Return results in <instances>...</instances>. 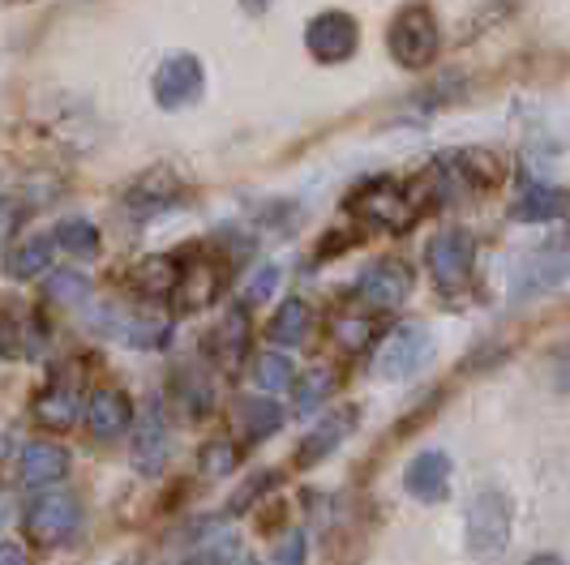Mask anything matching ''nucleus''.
Segmentation results:
<instances>
[{
  "mask_svg": "<svg viewBox=\"0 0 570 565\" xmlns=\"http://www.w3.org/2000/svg\"><path fill=\"white\" fill-rule=\"evenodd\" d=\"M240 565H257V562H240Z\"/></svg>",
  "mask_w": 570,
  "mask_h": 565,
  "instance_id": "40",
  "label": "nucleus"
},
{
  "mask_svg": "<svg viewBox=\"0 0 570 565\" xmlns=\"http://www.w3.org/2000/svg\"><path fill=\"white\" fill-rule=\"evenodd\" d=\"M240 4H245V13H266L275 0H240Z\"/></svg>",
  "mask_w": 570,
  "mask_h": 565,
  "instance_id": "38",
  "label": "nucleus"
},
{
  "mask_svg": "<svg viewBox=\"0 0 570 565\" xmlns=\"http://www.w3.org/2000/svg\"><path fill=\"white\" fill-rule=\"evenodd\" d=\"M180 398H185V412H189V416H206V407H210V386H206L202 377H185V381H180Z\"/></svg>",
  "mask_w": 570,
  "mask_h": 565,
  "instance_id": "34",
  "label": "nucleus"
},
{
  "mask_svg": "<svg viewBox=\"0 0 570 565\" xmlns=\"http://www.w3.org/2000/svg\"><path fill=\"white\" fill-rule=\"evenodd\" d=\"M451 480H455V463L446 450H421L407 472H403V488L421 502V506H433V502H446L451 497Z\"/></svg>",
  "mask_w": 570,
  "mask_h": 565,
  "instance_id": "12",
  "label": "nucleus"
},
{
  "mask_svg": "<svg viewBox=\"0 0 570 565\" xmlns=\"http://www.w3.org/2000/svg\"><path fill=\"white\" fill-rule=\"evenodd\" d=\"M356 43H361V27L343 13V9H326V13H317L314 22L305 27V48H309V57L322 60V65H340L356 52Z\"/></svg>",
  "mask_w": 570,
  "mask_h": 565,
  "instance_id": "10",
  "label": "nucleus"
},
{
  "mask_svg": "<svg viewBox=\"0 0 570 565\" xmlns=\"http://www.w3.org/2000/svg\"><path fill=\"white\" fill-rule=\"evenodd\" d=\"M275 287H279V266H275V261H266V266H257L254 275L245 279L240 300H245V305H266V300L275 296Z\"/></svg>",
  "mask_w": 570,
  "mask_h": 565,
  "instance_id": "32",
  "label": "nucleus"
},
{
  "mask_svg": "<svg viewBox=\"0 0 570 565\" xmlns=\"http://www.w3.org/2000/svg\"><path fill=\"white\" fill-rule=\"evenodd\" d=\"M292 381H296V368H292V360L279 356V351H262V356L254 360V386L266 398L292 390Z\"/></svg>",
  "mask_w": 570,
  "mask_h": 565,
  "instance_id": "26",
  "label": "nucleus"
},
{
  "mask_svg": "<svg viewBox=\"0 0 570 565\" xmlns=\"http://www.w3.org/2000/svg\"><path fill=\"white\" fill-rule=\"evenodd\" d=\"M331 390H335V368L314 365L305 377H301V386H296V412H314Z\"/></svg>",
  "mask_w": 570,
  "mask_h": 565,
  "instance_id": "30",
  "label": "nucleus"
},
{
  "mask_svg": "<svg viewBox=\"0 0 570 565\" xmlns=\"http://www.w3.org/2000/svg\"><path fill=\"white\" fill-rule=\"evenodd\" d=\"M553 368H558V373H553V386H558V390H570V347H562V351L553 356Z\"/></svg>",
  "mask_w": 570,
  "mask_h": 565,
  "instance_id": "36",
  "label": "nucleus"
},
{
  "mask_svg": "<svg viewBox=\"0 0 570 565\" xmlns=\"http://www.w3.org/2000/svg\"><path fill=\"white\" fill-rule=\"evenodd\" d=\"M48 261H52V240L48 236H30V240L9 249L4 270H9V279H35V275L48 270Z\"/></svg>",
  "mask_w": 570,
  "mask_h": 565,
  "instance_id": "25",
  "label": "nucleus"
},
{
  "mask_svg": "<svg viewBox=\"0 0 570 565\" xmlns=\"http://www.w3.org/2000/svg\"><path fill=\"white\" fill-rule=\"evenodd\" d=\"M356 407L347 403V407H340V412H331V416H322V420L301 437V446H296V463L301 467H317V463H326L331 454L340 450L343 442L352 437V428H356Z\"/></svg>",
  "mask_w": 570,
  "mask_h": 565,
  "instance_id": "13",
  "label": "nucleus"
},
{
  "mask_svg": "<svg viewBox=\"0 0 570 565\" xmlns=\"http://www.w3.org/2000/svg\"><path fill=\"white\" fill-rule=\"evenodd\" d=\"M180 275H185V266L176 261V257H142L134 270H129V287L142 296V300H164V296H176V287H180Z\"/></svg>",
  "mask_w": 570,
  "mask_h": 565,
  "instance_id": "18",
  "label": "nucleus"
},
{
  "mask_svg": "<svg viewBox=\"0 0 570 565\" xmlns=\"http://www.w3.org/2000/svg\"><path fill=\"white\" fill-rule=\"evenodd\" d=\"M245 347H249V317H245V309H232L228 317L210 330L206 351H210L224 368H236L240 365V356H245Z\"/></svg>",
  "mask_w": 570,
  "mask_h": 565,
  "instance_id": "20",
  "label": "nucleus"
},
{
  "mask_svg": "<svg viewBox=\"0 0 570 565\" xmlns=\"http://www.w3.org/2000/svg\"><path fill=\"white\" fill-rule=\"evenodd\" d=\"M331 335H335L343 351H365L373 339V317L370 313H340L331 321Z\"/></svg>",
  "mask_w": 570,
  "mask_h": 565,
  "instance_id": "29",
  "label": "nucleus"
},
{
  "mask_svg": "<svg viewBox=\"0 0 570 565\" xmlns=\"http://www.w3.org/2000/svg\"><path fill=\"white\" fill-rule=\"evenodd\" d=\"M0 565H30L27 548H22V544H13V539H4V548H0Z\"/></svg>",
  "mask_w": 570,
  "mask_h": 565,
  "instance_id": "37",
  "label": "nucleus"
},
{
  "mask_svg": "<svg viewBox=\"0 0 570 565\" xmlns=\"http://www.w3.org/2000/svg\"><path fill=\"white\" fill-rule=\"evenodd\" d=\"M386 39H391V57L400 60L403 69H425V65L438 60L442 27H438V18H433L429 4L412 0V4H403L400 13H395Z\"/></svg>",
  "mask_w": 570,
  "mask_h": 565,
  "instance_id": "3",
  "label": "nucleus"
},
{
  "mask_svg": "<svg viewBox=\"0 0 570 565\" xmlns=\"http://www.w3.org/2000/svg\"><path fill=\"white\" fill-rule=\"evenodd\" d=\"M171 458V424L159 407V398H150L138 420H134V463L142 476H164Z\"/></svg>",
  "mask_w": 570,
  "mask_h": 565,
  "instance_id": "9",
  "label": "nucleus"
},
{
  "mask_svg": "<svg viewBox=\"0 0 570 565\" xmlns=\"http://www.w3.org/2000/svg\"><path fill=\"white\" fill-rule=\"evenodd\" d=\"M22 527H27L30 544L57 548L65 539H73V532L82 527V506H78V497L65 493V488L39 493V497H30L27 509H22Z\"/></svg>",
  "mask_w": 570,
  "mask_h": 565,
  "instance_id": "4",
  "label": "nucleus"
},
{
  "mask_svg": "<svg viewBox=\"0 0 570 565\" xmlns=\"http://www.w3.org/2000/svg\"><path fill=\"white\" fill-rule=\"evenodd\" d=\"M511 527H514V506L502 488H481L472 502H468V514H463V544L476 562H493L507 544H511Z\"/></svg>",
  "mask_w": 570,
  "mask_h": 565,
  "instance_id": "2",
  "label": "nucleus"
},
{
  "mask_svg": "<svg viewBox=\"0 0 570 565\" xmlns=\"http://www.w3.org/2000/svg\"><path fill=\"white\" fill-rule=\"evenodd\" d=\"M519 224H549V219H562L570 215V194H558V189H532L514 201L511 210Z\"/></svg>",
  "mask_w": 570,
  "mask_h": 565,
  "instance_id": "23",
  "label": "nucleus"
},
{
  "mask_svg": "<svg viewBox=\"0 0 570 565\" xmlns=\"http://www.w3.org/2000/svg\"><path fill=\"white\" fill-rule=\"evenodd\" d=\"M176 194H180L176 171L155 168V171H142V176L134 180V189L125 194V201H129V206H142V210H164L168 201H176Z\"/></svg>",
  "mask_w": 570,
  "mask_h": 565,
  "instance_id": "22",
  "label": "nucleus"
},
{
  "mask_svg": "<svg viewBox=\"0 0 570 565\" xmlns=\"http://www.w3.org/2000/svg\"><path fill=\"white\" fill-rule=\"evenodd\" d=\"M570 279V245L567 240H549L544 249L528 257L523 275H519V296H537V291H553L558 282Z\"/></svg>",
  "mask_w": 570,
  "mask_h": 565,
  "instance_id": "15",
  "label": "nucleus"
},
{
  "mask_svg": "<svg viewBox=\"0 0 570 565\" xmlns=\"http://www.w3.org/2000/svg\"><path fill=\"white\" fill-rule=\"evenodd\" d=\"M236 463H240V446H236L232 437H210V442L198 450V472L206 476V480H224V476H232Z\"/></svg>",
  "mask_w": 570,
  "mask_h": 565,
  "instance_id": "27",
  "label": "nucleus"
},
{
  "mask_svg": "<svg viewBox=\"0 0 570 565\" xmlns=\"http://www.w3.org/2000/svg\"><path fill=\"white\" fill-rule=\"evenodd\" d=\"M305 553H309L305 527H292V532L279 539V548H275V565H305Z\"/></svg>",
  "mask_w": 570,
  "mask_h": 565,
  "instance_id": "33",
  "label": "nucleus"
},
{
  "mask_svg": "<svg viewBox=\"0 0 570 565\" xmlns=\"http://www.w3.org/2000/svg\"><path fill=\"white\" fill-rule=\"evenodd\" d=\"M30 416H35V424H43V428H73L78 416H86V407L69 381H48L35 395V403H30Z\"/></svg>",
  "mask_w": 570,
  "mask_h": 565,
  "instance_id": "17",
  "label": "nucleus"
},
{
  "mask_svg": "<svg viewBox=\"0 0 570 565\" xmlns=\"http://www.w3.org/2000/svg\"><path fill=\"white\" fill-rule=\"evenodd\" d=\"M472 240L455 231V227H446V231H438L433 240L425 245V266H429V279L438 282L442 291H459L468 275H472Z\"/></svg>",
  "mask_w": 570,
  "mask_h": 565,
  "instance_id": "8",
  "label": "nucleus"
},
{
  "mask_svg": "<svg viewBox=\"0 0 570 565\" xmlns=\"http://www.w3.org/2000/svg\"><path fill=\"white\" fill-rule=\"evenodd\" d=\"M412 266L400 257H382L356 275V300H365L370 309H400L412 296Z\"/></svg>",
  "mask_w": 570,
  "mask_h": 565,
  "instance_id": "7",
  "label": "nucleus"
},
{
  "mask_svg": "<svg viewBox=\"0 0 570 565\" xmlns=\"http://www.w3.org/2000/svg\"><path fill=\"white\" fill-rule=\"evenodd\" d=\"M90 296V279L78 275V270H57L48 279V300H60V305H78Z\"/></svg>",
  "mask_w": 570,
  "mask_h": 565,
  "instance_id": "31",
  "label": "nucleus"
},
{
  "mask_svg": "<svg viewBox=\"0 0 570 565\" xmlns=\"http://www.w3.org/2000/svg\"><path fill=\"white\" fill-rule=\"evenodd\" d=\"M90 326L99 335H108L116 343H129V347H164L171 335V326L164 317H146V313H129L120 305H95L90 309Z\"/></svg>",
  "mask_w": 570,
  "mask_h": 565,
  "instance_id": "6",
  "label": "nucleus"
},
{
  "mask_svg": "<svg viewBox=\"0 0 570 565\" xmlns=\"http://www.w3.org/2000/svg\"><path fill=\"white\" fill-rule=\"evenodd\" d=\"M314 305L309 300H284L275 317H271V339L284 343V347H301V343L314 335Z\"/></svg>",
  "mask_w": 570,
  "mask_h": 565,
  "instance_id": "21",
  "label": "nucleus"
},
{
  "mask_svg": "<svg viewBox=\"0 0 570 565\" xmlns=\"http://www.w3.org/2000/svg\"><path fill=\"white\" fill-rule=\"evenodd\" d=\"M202 82H206L202 60L189 57V52H176V57H168L159 69H155V82H150V90H155V103H159V108L176 112V108H185L189 99H198Z\"/></svg>",
  "mask_w": 570,
  "mask_h": 565,
  "instance_id": "11",
  "label": "nucleus"
},
{
  "mask_svg": "<svg viewBox=\"0 0 570 565\" xmlns=\"http://www.w3.org/2000/svg\"><path fill=\"white\" fill-rule=\"evenodd\" d=\"M429 351H433V339H429L425 326H421V321H403V326H395V330L382 339L373 368H377L382 381H407V377L429 360Z\"/></svg>",
  "mask_w": 570,
  "mask_h": 565,
  "instance_id": "5",
  "label": "nucleus"
},
{
  "mask_svg": "<svg viewBox=\"0 0 570 565\" xmlns=\"http://www.w3.org/2000/svg\"><path fill=\"white\" fill-rule=\"evenodd\" d=\"M52 240H57L65 254H73V257L99 254V227L86 224V219H65V224H57Z\"/></svg>",
  "mask_w": 570,
  "mask_h": 565,
  "instance_id": "28",
  "label": "nucleus"
},
{
  "mask_svg": "<svg viewBox=\"0 0 570 565\" xmlns=\"http://www.w3.org/2000/svg\"><path fill=\"white\" fill-rule=\"evenodd\" d=\"M528 565H567V562H562L558 553H537V557H532Z\"/></svg>",
  "mask_w": 570,
  "mask_h": 565,
  "instance_id": "39",
  "label": "nucleus"
},
{
  "mask_svg": "<svg viewBox=\"0 0 570 565\" xmlns=\"http://www.w3.org/2000/svg\"><path fill=\"white\" fill-rule=\"evenodd\" d=\"M271 484H275V476H266V472H262V476H254V480H249L245 488H240V497L232 502V514H240V509L254 506L257 497H262V488H271Z\"/></svg>",
  "mask_w": 570,
  "mask_h": 565,
  "instance_id": "35",
  "label": "nucleus"
},
{
  "mask_svg": "<svg viewBox=\"0 0 570 565\" xmlns=\"http://www.w3.org/2000/svg\"><path fill=\"white\" fill-rule=\"evenodd\" d=\"M279 424H284V407H279L275 398L257 395V398H249V403H240V433H245L249 442L275 437Z\"/></svg>",
  "mask_w": 570,
  "mask_h": 565,
  "instance_id": "24",
  "label": "nucleus"
},
{
  "mask_svg": "<svg viewBox=\"0 0 570 565\" xmlns=\"http://www.w3.org/2000/svg\"><path fill=\"white\" fill-rule=\"evenodd\" d=\"M69 476V450L57 442H27L18 450V484L22 488H43V484H60Z\"/></svg>",
  "mask_w": 570,
  "mask_h": 565,
  "instance_id": "14",
  "label": "nucleus"
},
{
  "mask_svg": "<svg viewBox=\"0 0 570 565\" xmlns=\"http://www.w3.org/2000/svg\"><path fill=\"white\" fill-rule=\"evenodd\" d=\"M224 291V275H219V266L215 261H194V266H185V275H180V287H176V305L185 313L194 309H206V305H215V296Z\"/></svg>",
  "mask_w": 570,
  "mask_h": 565,
  "instance_id": "19",
  "label": "nucleus"
},
{
  "mask_svg": "<svg viewBox=\"0 0 570 565\" xmlns=\"http://www.w3.org/2000/svg\"><path fill=\"white\" fill-rule=\"evenodd\" d=\"M134 420H138V416H134V403L120 395V390H112V386L95 390L90 403H86V428H90V437H99V442L120 437Z\"/></svg>",
  "mask_w": 570,
  "mask_h": 565,
  "instance_id": "16",
  "label": "nucleus"
},
{
  "mask_svg": "<svg viewBox=\"0 0 570 565\" xmlns=\"http://www.w3.org/2000/svg\"><path fill=\"white\" fill-rule=\"evenodd\" d=\"M347 215H356L370 227H382V231H403L421 215V194H416V185H403L395 176H373L347 194Z\"/></svg>",
  "mask_w": 570,
  "mask_h": 565,
  "instance_id": "1",
  "label": "nucleus"
}]
</instances>
